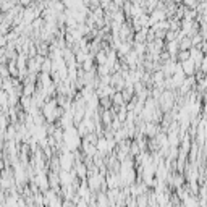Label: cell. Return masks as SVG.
<instances>
[{
    "mask_svg": "<svg viewBox=\"0 0 207 207\" xmlns=\"http://www.w3.org/2000/svg\"><path fill=\"white\" fill-rule=\"evenodd\" d=\"M189 58H191V52L189 50H180V54H178V60L185 62V60H189Z\"/></svg>",
    "mask_w": 207,
    "mask_h": 207,
    "instance_id": "6da1fadb",
    "label": "cell"
},
{
    "mask_svg": "<svg viewBox=\"0 0 207 207\" xmlns=\"http://www.w3.org/2000/svg\"><path fill=\"white\" fill-rule=\"evenodd\" d=\"M185 3L188 7H193V5H196V0H185Z\"/></svg>",
    "mask_w": 207,
    "mask_h": 207,
    "instance_id": "7a4b0ae2",
    "label": "cell"
},
{
    "mask_svg": "<svg viewBox=\"0 0 207 207\" xmlns=\"http://www.w3.org/2000/svg\"><path fill=\"white\" fill-rule=\"evenodd\" d=\"M2 167H3V164H2V160H0V170H2Z\"/></svg>",
    "mask_w": 207,
    "mask_h": 207,
    "instance_id": "3957f363",
    "label": "cell"
}]
</instances>
